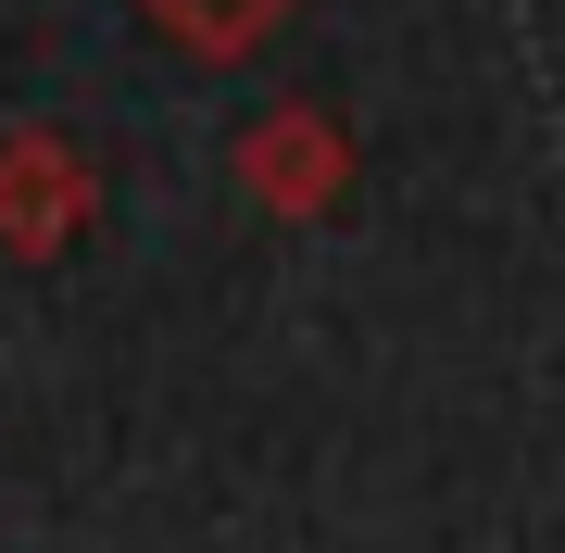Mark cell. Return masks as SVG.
I'll list each match as a JSON object with an SVG mask.
<instances>
[{"label": "cell", "instance_id": "6da1fadb", "mask_svg": "<svg viewBox=\"0 0 565 553\" xmlns=\"http://www.w3.org/2000/svg\"><path fill=\"white\" fill-rule=\"evenodd\" d=\"M88 202H102V177H88L51 126H13V139H0V252H25V265L76 252Z\"/></svg>", "mask_w": 565, "mask_h": 553}, {"label": "cell", "instance_id": "7a4b0ae2", "mask_svg": "<svg viewBox=\"0 0 565 553\" xmlns=\"http://www.w3.org/2000/svg\"><path fill=\"white\" fill-rule=\"evenodd\" d=\"M340 177H352V151H340V126L327 114H264L252 126V189H264V214H315V202H340Z\"/></svg>", "mask_w": 565, "mask_h": 553}, {"label": "cell", "instance_id": "3957f363", "mask_svg": "<svg viewBox=\"0 0 565 553\" xmlns=\"http://www.w3.org/2000/svg\"><path fill=\"white\" fill-rule=\"evenodd\" d=\"M139 13H151L177 51H202V63H252L289 13H302V0H139Z\"/></svg>", "mask_w": 565, "mask_h": 553}]
</instances>
